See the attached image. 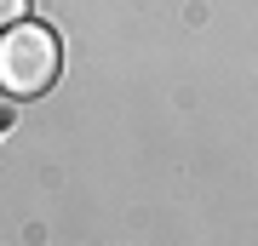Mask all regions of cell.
Instances as JSON below:
<instances>
[{
	"label": "cell",
	"mask_w": 258,
	"mask_h": 246,
	"mask_svg": "<svg viewBox=\"0 0 258 246\" xmlns=\"http://www.w3.org/2000/svg\"><path fill=\"white\" fill-rule=\"evenodd\" d=\"M57 63H63V46L46 23H12L0 29V92L12 98H40L57 80Z\"/></svg>",
	"instance_id": "obj_1"
},
{
	"label": "cell",
	"mask_w": 258,
	"mask_h": 246,
	"mask_svg": "<svg viewBox=\"0 0 258 246\" xmlns=\"http://www.w3.org/2000/svg\"><path fill=\"white\" fill-rule=\"evenodd\" d=\"M23 6H29V0H0V29L23 23Z\"/></svg>",
	"instance_id": "obj_2"
}]
</instances>
